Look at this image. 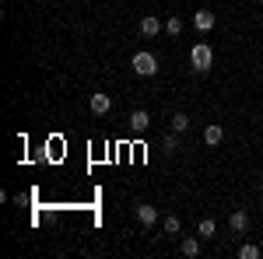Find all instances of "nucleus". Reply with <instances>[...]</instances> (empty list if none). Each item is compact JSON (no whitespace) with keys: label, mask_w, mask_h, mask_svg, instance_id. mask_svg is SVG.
I'll return each mask as SVG.
<instances>
[{"label":"nucleus","mask_w":263,"mask_h":259,"mask_svg":"<svg viewBox=\"0 0 263 259\" xmlns=\"http://www.w3.org/2000/svg\"><path fill=\"white\" fill-rule=\"evenodd\" d=\"M165 32H168V35H179L182 32V18H168L165 21Z\"/></svg>","instance_id":"obj_16"},{"label":"nucleus","mask_w":263,"mask_h":259,"mask_svg":"<svg viewBox=\"0 0 263 259\" xmlns=\"http://www.w3.org/2000/svg\"><path fill=\"white\" fill-rule=\"evenodd\" d=\"M221 140H224V130L218 126V123H211V126L203 130V144H211V147H218Z\"/></svg>","instance_id":"obj_6"},{"label":"nucleus","mask_w":263,"mask_h":259,"mask_svg":"<svg viewBox=\"0 0 263 259\" xmlns=\"http://www.w3.org/2000/svg\"><path fill=\"white\" fill-rule=\"evenodd\" d=\"M147 126H151V116H147L144 109H134V112H130V130L141 137V133H147Z\"/></svg>","instance_id":"obj_3"},{"label":"nucleus","mask_w":263,"mask_h":259,"mask_svg":"<svg viewBox=\"0 0 263 259\" xmlns=\"http://www.w3.org/2000/svg\"><path fill=\"white\" fill-rule=\"evenodd\" d=\"M197 231H200V238H214V231H218V224H214V221H211V217H203V221H200V228H197Z\"/></svg>","instance_id":"obj_13"},{"label":"nucleus","mask_w":263,"mask_h":259,"mask_svg":"<svg viewBox=\"0 0 263 259\" xmlns=\"http://www.w3.org/2000/svg\"><path fill=\"white\" fill-rule=\"evenodd\" d=\"M162 224H165V231H168V235H179V228H182V224H179V217H176V214H168V217H165Z\"/></svg>","instance_id":"obj_14"},{"label":"nucleus","mask_w":263,"mask_h":259,"mask_svg":"<svg viewBox=\"0 0 263 259\" xmlns=\"http://www.w3.org/2000/svg\"><path fill=\"white\" fill-rule=\"evenodd\" d=\"M193 25H197L200 32H211V28H214V11H197V14H193Z\"/></svg>","instance_id":"obj_7"},{"label":"nucleus","mask_w":263,"mask_h":259,"mask_svg":"<svg viewBox=\"0 0 263 259\" xmlns=\"http://www.w3.org/2000/svg\"><path fill=\"white\" fill-rule=\"evenodd\" d=\"M211 60H214V53H211V46L207 42H197L193 49H190V63H193V70H211Z\"/></svg>","instance_id":"obj_1"},{"label":"nucleus","mask_w":263,"mask_h":259,"mask_svg":"<svg viewBox=\"0 0 263 259\" xmlns=\"http://www.w3.org/2000/svg\"><path fill=\"white\" fill-rule=\"evenodd\" d=\"M137 221H141L144 228H151V224L158 221V210H155L151 203H137Z\"/></svg>","instance_id":"obj_5"},{"label":"nucleus","mask_w":263,"mask_h":259,"mask_svg":"<svg viewBox=\"0 0 263 259\" xmlns=\"http://www.w3.org/2000/svg\"><path fill=\"white\" fill-rule=\"evenodd\" d=\"M168 126H172L176 133H186V130H190V116H186V112H176V116L168 119Z\"/></svg>","instance_id":"obj_11"},{"label":"nucleus","mask_w":263,"mask_h":259,"mask_svg":"<svg viewBox=\"0 0 263 259\" xmlns=\"http://www.w3.org/2000/svg\"><path fill=\"white\" fill-rule=\"evenodd\" d=\"M134 74L137 77H155L158 74V60L151 53H134Z\"/></svg>","instance_id":"obj_2"},{"label":"nucleus","mask_w":263,"mask_h":259,"mask_svg":"<svg viewBox=\"0 0 263 259\" xmlns=\"http://www.w3.org/2000/svg\"><path fill=\"white\" fill-rule=\"evenodd\" d=\"M162 151H165V154H176V151H179V133H176V130L162 137Z\"/></svg>","instance_id":"obj_10"},{"label":"nucleus","mask_w":263,"mask_h":259,"mask_svg":"<svg viewBox=\"0 0 263 259\" xmlns=\"http://www.w3.org/2000/svg\"><path fill=\"white\" fill-rule=\"evenodd\" d=\"M182 256L197 259V256H200V242H197V238H182Z\"/></svg>","instance_id":"obj_12"},{"label":"nucleus","mask_w":263,"mask_h":259,"mask_svg":"<svg viewBox=\"0 0 263 259\" xmlns=\"http://www.w3.org/2000/svg\"><path fill=\"white\" fill-rule=\"evenodd\" d=\"M228 224H232V231H246V228H249V214H246V210H232Z\"/></svg>","instance_id":"obj_8"},{"label":"nucleus","mask_w":263,"mask_h":259,"mask_svg":"<svg viewBox=\"0 0 263 259\" xmlns=\"http://www.w3.org/2000/svg\"><path fill=\"white\" fill-rule=\"evenodd\" d=\"M239 256H242V259H260V249H256L253 242H246L242 249H239Z\"/></svg>","instance_id":"obj_15"},{"label":"nucleus","mask_w":263,"mask_h":259,"mask_svg":"<svg viewBox=\"0 0 263 259\" xmlns=\"http://www.w3.org/2000/svg\"><path fill=\"white\" fill-rule=\"evenodd\" d=\"M88 105H91V112H95V116H105V112L112 109V98H109L105 91H95V95L88 98Z\"/></svg>","instance_id":"obj_4"},{"label":"nucleus","mask_w":263,"mask_h":259,"mask_svg":"<svg viewBox=\"0 0 263 259\" xmlns=\"http://www.w3.org/2000/svg\"><path fill=\"white\" fill-rule=\"evenodd\" d=\"M158 32H162V21H158V18H144V21H141V35L155 39Z\"/></svg>","instance_id":"obj_9"}]
</instances>
